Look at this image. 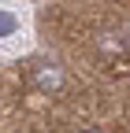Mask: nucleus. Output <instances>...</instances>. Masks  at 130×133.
<instances>
[{
  "mask_svg": "<svg viewBox=\"0 0 130 133\" xmlns=\"http://www.w3.org/2000/svg\"><path fill=\"white\" fill-rule=\"evenodd\" d=\"M15 30H19V22H15V15H8V11H0V37H11Z\"/></svg>",
  "mask_w": 130,
  "mask_h": 133,
  "instance_id": "obj_2",
  "label": "nucleus"
},
{
  "mask_svg": "<svg viewBox=\"0 0 130 133\" xmlns=\"http://www.w3.org/2000/svg\"><path fill=\"white\" fill-rule=\"evenodd\" d=\"M34 85L41 89V92H56L60 85H63V70L56 63H37L34 66Z\"/></svg>",
  "mask_w": 130,
  "mask_h": 133,
  "instance_id": "obj_1",
  "label": "nucleus"
},
{
  "mask_svg": "<svg viewBox=\"0 0 130 133\" xmlns=\"http://www.w3.org/2000/svg\"><path fill=\"white\" fill-rule=\"evenodd\" d=\"M86 133H101V129H86Z\"/></svg>",
  "mask_w": 130,
  "mask_h": 133,
  "instance_id": "obj_3",
  "label": "nucleus"
}]
</instances>
